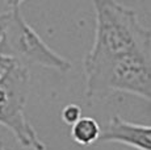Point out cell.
<instances>
[{
    "mask_svg": "<svg viewBox=\"0 0 151 150\" xmlns=\"http://www.w3.org/2000/svg\"><path fill=\"white\" fill-rule=\"evenodd\" d=\"M86 97L124 92L151 103V46L120 51L104 58H84Z\"/></svg>",
    "mask_w": 151,
    "mask_h": 150,
    "instance_id": "6da1fadb",
    "label": "cell"
},
{
    "mask_svg": "<svg viewBox=\"0 0 151 150\" xmlns=\"http://www.w3.org/2000/svg\"><path fill=\"white\" fill-rule=\"evenodd\" d=\"M29 84L30 73L20 62L0 75V125L7 128L22 148L46 150V145L25 116Z\"/></svg>",
    "mask_w": 151,
    "mask_h": 150,
    "instance_id": "7a4b0ae2",
    "label": "cell"
},
{
    "mask_svg": "<svg viewBox=\"0 0 151 150\" xmlns=\"http://www.w3.org/2000/svg\"><path fill=\"white\" fill-rule=\"evenodd\" d=\"M22 1H8L7 5L12 12L9 28L0 45V53L13 58L27 66V63L53 69L59 73L71 70V61L66 59L50 48L25 20L21 12Z\"/></svg>",
    "mask_w": 151,
    "mask_h": 150,
    "instance_id": "3957f363",
    "label": "cell"
},
{
    "mask_svg": "<svg viewBox=\"0 0 151 150\" xmlns=\"http://www.w3.org/2000/svg\"><path fill=\"white\" fill-rule=\"evenodd\" d=\"M99 141L122 144L137 150H151V125L130 123L114 115L101 132Z\"/></svg>",
    "mask_w": 151,
    "mask_h": 150,
    "instance_id": "277c9868",
    "label": "cell"
},
{
    "mask_svg": "<svg viewBox=\"0 0 151 150\" xmlns=\"http://www.w3.org/2000/svg\"><path fill=\"white\" fill-rule=\"evenodd\" d=\"M101 128L92 117H82L75 125L71 126V137L79 145L88 146L100 140Z\"/></svg>",
    "mask_w": 151,
    "mask_h": 150,
    "instance_id": "5b68a950",
    "label": "cell"
},
{
    "mask_svg": "<svg viewBox=\"0 0 151 150\" xmlns=\"http://www.w3.org/2000/svg\"><path fill=\"white\" fill-rule=\"evenodd\" d=\"M60 116H62V120L65 124L72 126L78 123L80 119H82V108H80L78 104H67L65 108L60 112Z\"/></svg>",
    "mask_w": 151,
    "mask_h": 150,
    "instance_id": "8992f818",
    "label": "cell"
},
{
    "mask_svg": "<svg viewBox=\"0 0 151 150\" xmlns=\"http://www.w3.org/2000/svg\"><path fill=\"white\" fill-rule=\"evenodd\" d=\"M11 19H12V12H11L9 8H8V11L0 13V45H1L5 34H7L8 28H9Z\"/></svg>",
    "mask_w": 151,
    "mask_h": 150,
    "instance_id": "52a82bcc",
    "label": "cell"
},
{
    "mask_svg": "<svg viewBox=\"0 0 151 150\" xmlns=\"http://www.w3.org/2000/svg\"><path fill=\"white\" fill-rule=\"evenodd\" d=\"M16 62L17 61H14L13 58H9V57H7V56L0 53V75L9 70Z\"/></svg>",
    "mask_w": 151,
    "mask_h": 150,
    "instance_id": "ba28073f",
    "label": "cell"
},
{
    "mask_svg": "<svg viewBox=\"0 0 151 150\" xmlns=\"http://www.w3.org/2000/svg\"><path fill=\"white\" fill-rule=\"evenodd\" d=\"M0 150H5V146L3 144V141H0Z\"/></svg>",
    "mask_w": 151,
    "mask_h": 150,
    "instance_id": "9c48e42d",
    "label": "cell"
}]
</instances>
